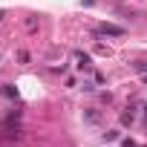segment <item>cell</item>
<instances>
[{
    "label": "cell",
    "mask_w": 147,
    "mask_h": 147,
    "mask_svg": "<svg viewBox=\"0 0 147 147\" xmlns=\"http://www.w3.org/2000/svg\"><path fill=\"white\" fill-rule=\"evenodd\" d=\"M95 35H107V38H121V35H124V29H121V26H113V23H101V26L95 29Z\"/></svg>",
    "instance_id": "6da1fadb"
},
{
    "label": "cell",
    "mask_w": 147,
    "mask_h": 147,
    "mask_svg": "<svg viewBox=\"0 0 147 147\" xmlns=\"http://www.w3.org/2000/svg\"><path fill=\"white\" fill-rule=\"evenodd\" d=\"M90 61H92V58H90L87 52H81V49L75 52V66H78V69H90V66H92Z\"/></svg>",
    "instance_id": "7a4b0ae2"
},
{
    "label": "cell",
    "mask_w": 147,
    "mask_h": 147,
    "mask_svg": "<svg viewBox=\"0 0 147 147\" xmlns=\"http://www.w3.org/2000/svg\"><path fill=\"white\" fill-rule=\"evenodd\" d=\"M84 121H87V124H98V121H101V113H98L95 107H90V110H84Z\"/></svg>",
    "instance_id": "3957f363"
},
{
    "label": "cell",
    "mask_w": 147,
    "mask_h": 147,
    "mask_svg": "<svg viewBox=\"0 0 147 147\" xmlns=\"http://www.w3.org/2000/svg\"><path fill=\"white\" fill-rule=\"evenodd\" d=\"M133 121H136V115H133V113H124V115H121V124H124V127H130Z\"/></svg>",
    "instance_id": "277c9868"
},
{
    "label": "cell",
    "mask_w": 147,
    "mask_h": 147,
    "mask_svg": "<svg viewBox=\"0 0 147 147\" xmlns=\"http://www.w3.org/2000/svg\"><path fill=\"white\" fill-rule=\"evenodd\" d=\"M3 95H6V98H18V90H15V87H3Z\"/></svg>",
    "instance_id": "5b68a950"
},
{
    "label": "cell",
    "mask_w": 147,
    "mask_h": 147,
    "mask_svg": "<svg viewBox=\"0 0 147 147\" xmlns=\"http://www.w3.org/2000/svg\"><path fill=\"white\" fill-rule=\"evenodd\" d=\"M95 52H98V55H110V46H104V43H98V46H95Z\"/></svg>",
    "instance_id": "8992f818"
},
{
    "label": "cell",
    "mask_w": 147,
    "mask_h": 147,
    "mask_svg": "<svg viewBox=\"0 0 147 147\" xmlns=\"http://www.w3.org/2000/svg\"><path fill=\"white\" fill-rule=\"evenodd\" d=\"M26 29H29V32H32V29H38V20H35V18H29V20H26Z\"/></svg>",
    "instance_id": "52a82bcc"
},
{
    "label": "cell",
    "mask_w": 147,
    "mask_h": 147,
    "mask_svg": "<svg viewBox=\"0 0 147 147\" xmlns=\"http://www.w3.org/2000/svg\"><path fill=\"white\" fill-rule=\"evenodd\" d=\"M144 113H147V104H144Z\"/></svg>",
    "instance_id": "ba28073f"
}]
</instances>
